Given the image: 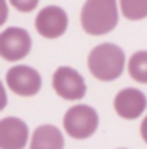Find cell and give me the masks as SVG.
Here are the masks:
<instances>
[{
	"mask_svg": "<svg viewBox=\"0 0 147 149\" xmlns=\"http://www.w3.org/2000/svg\"><path fill=\"white\" fill-rule=\"evenodd\" d=\"M5 81L9 90H12L17 95L23 97H31L37 95L42 88V76L35 68L26 66V64H16L12 66L7 74H5Z\"/></svg>",
	"mask_w": 147,
	"mask_h": 149,
	"instance_id": "obj_6",
	"label": "cell"
},
{
	"mask_svg": "<svg viewBox=\"0 0 147 149\" xmlns=\"http://www.w3.org/2000/svg\"><path fill=\"white\" fill-rule=\"evenodd\" d=\"M30 149H64V135L54 125H40L31 135Z\"/></svg>",
	"mask_w": 147,
	"mask_h": 149,
	"instance_id": "obj_10",
	"label": "cell"
},
{
	"mask_svg": "<svg viewBox=\"0 0 147 149\" xmlns=\"http://www.w3.org/2000/svg\"><path fill=\"white\" fill-rule=\"evenodd\" d=\"M121 14L130 21H140L147 17V0H119Z\"/></svg>",
	"mask_w": 147,
	"mask_h": 149,
	"instance_id": "obj_12",
	"label": "cell"
},
{
	"mask_svg": "<svg viewBox=\"0 0 147 149\" xmlns=\"http://www.w3.org/2000/svg\"><path fill=\"white\" fill-rule=\"evenodd\" d=\"M140 135H142L144 142L147 144V116L142 120V123H140Z\"/></svg>",
	"mask_w": 147,
	"mask_h": 149,
	"instance_id": "obj_16",
	"label": "cell"
},
{
	"mask_svg": "<svg viewBox=\"0 0 147 149\" xmlns=\"http://www.w3.org/2000/svg\"><path fill=\"white\" fill-rule=\"evenodd\" d=\"M128 73L135 81L147 83V50H139L132 54L128 61Z\"/></svg>",
	"mask_w": 147,
	"mask_h": 149,
	"instance_id": "obj_11",
	"label": "cell"
},
{
	"mask_svg": "<svg viewBox=\"0 0 147 149\" xmlns=\"http://www.w3.org/2000/svg\"><path fill=\"white\" fill-rule=\"evenodd\" d=\"M52 87L55 94L66 101H80L87 94V83L74 68L59 66L52 76Z\"/></svg>",
	"mask_w": 147,
	"mask_h": 149,
	"instance_id": "obj_4",
	"label": "cell"
},
{
	"mask_svg": "<svg viewBox=\"0 0 147 149\" xmlns=\"http://www.w3.org/2000/svg\"><path fill=\"white\" fill-rule=\"evenodd\" d=\"M12 7H16L19 12H31L35 10L40 0H9Z\"/></svg>",
	"mask_w": 147,
	"mask_h": 149,
	"instance_id": "obj_13",
	"label": "cell"
},
{
	"mask_svg": "<svg viewBox=\"0 0 147 149\" xmlns=\"http://www.w3.org/2000/svg\"><path fill=\"white\" fill-rule=\"evenodd\" d=\"M119 149H125V148H119Z\"/></svg>",
	"mask_w": 147,
	"mask_h": 149,
	"instance_id": "obj_17",
	"label": "cell"
},
{
	"mask_svg": "<svg viewBox=\"0 0 147 149\" xmlns=\"http://www.w3.org/2000/svg\"><path fill=\"white\" fill-rule=\"evenodd\" d=\"M5 106H7V92H5V88L0 81V111H3Z\"/></svg>",
	"mask_w": 147,
	"mask_h": 149,
	"instance_id": "obj_15",
	"label": "cell"
},
{
	"mask_svg": "<svg viewBox=\"0 0 147 149\" xmlns=\"http://www.w3.org/2000/svg\"><path fill=\"white\" fill-rule=\"evenodd\" d=\"M147 109V97L139 88L126 87L119 90L114 97V111L123 120H135L140 118Z\"/></svg>",
	"mask_w": 147,
	"mask_h": 149,
	"instance_id": "obj_8",
	"label": "cell"
},
{
	"mask_svg": "<svg viewBox=\"0 0 147 149\" xmlns=\"http://www.w3.org/2000/svg\"><path fill=\"white\" fill-rule=\"evenodd\" d=\"M125 52L114 43H101L88 54L87 64L92 76L101 81H114L125 70Z\"/></svg>",
	"mask_w": 147,
	"mask_h": 149,
	"instance_id": "obj_2",
	"label": "cell"
},
{
	"mask_svg": "<svg viewBox=\"0 0 147 149\" xmlns=\"http://www.w3.org/2000/svg\"><path fill=\"white\" fill-rule=\"evenodd\" d=\"M31 50V37L26 30L12 26L0 33V57L16 63L24 59Z\"/></svg>",
	"mask_w": 147,
	"mask_h": 149,
	"instance_id": "obj_5",
	"label": "cell"
},
{
	"mask_svg": "<svg viewBox=\"0 0 147 149\" xmlns=\"http://www.w3.org/2000/svg\"><path fill=\"white\" fill-rule=\"evenodd\" d=\"M118 0H87L81 7V28L92 37L112 31L118 24Z\"/></svg>",
	"mask_w": 147,
	"mask_h": 149,
	"instance_id": "obj_1",
	"label": "cell"
},
{
	"mask_svg": "<svg viewBox=\"0 0 147 149\" xmlns=\"http://www.w3.org/2000/svg\"><path fill=\"white\" fill-rule=\"evenodd\" d=\"M28 125L16 116L0 120V149H24L28 144Z\"/></svg>",
	"mask_w": 147,
	"mask_h": 149,
	"instance_id": "obj_9",
	"label": "cell"
},
{
	"mask_svg": "<svg viewBox=\"0 0 147 149\" xmlns=\"http://www.w3.org/2000/svg\"><path fill=\"white\" fill-rule=\"evenodd\" d=\"M62 125H64V132L78 141L88 139L97 132L99 127V114L92 106L87 104H76L71 106L64 118H62Z\"/></svg>",
	"mask_w": 147,
	"mask_h": 149,
	"instance_id": "obj_3",
	"label": "cell"
},
{
	"mask_svg": "<svg viewBox=\"0 0 147 149\" xmlns=\"http://www.w3.org/2000/svg\"><path fill=\"white\" fill-rule=\"evenodd\" d=\"M9 17V7H7V2L5 0H0V26L7 21Z\"/></svg>",
	"mask_w": 147,
	"mask_h": 149,
	"instance_id": "obj_14",
	"label": "cell"
},
{
	"mask_svg": "<svg viewBox=\"0 0 147 149\" xmlns=\"http://www.w3.org/2000/svg\"><path fill=\"white\" fill-rule=\"evenodd\" d=\"M35 28L42 37L49 38V40L62 37L68 30V14L59 5L43 7L37 14Z\"/></svg>",
	"mask_w": 147,
	"mask_h": 149,
	"instance_id": "obj_7",
	"label": "cell"
}]
</instances>
